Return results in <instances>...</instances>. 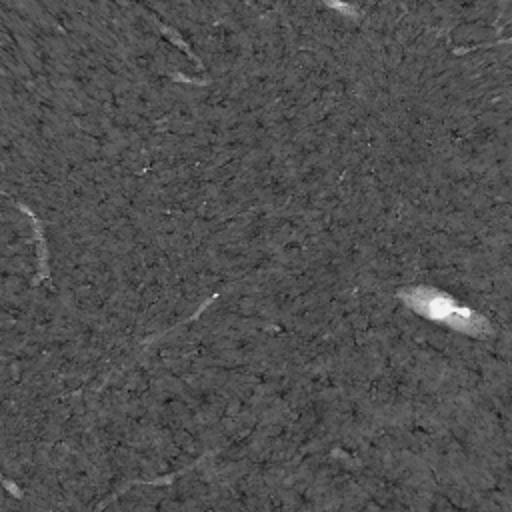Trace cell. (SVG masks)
Segmentation results:
<instances>
[{
    "instance_id": "obj_1",
    "label": "cell",
    "mask_w": 512,
    "mask_h": 512,
    "mask_svg": "<svg viewBox=\"0 0 512 512\" xmlns=\"http://www.w3.org/2000/svg\"><path fill=\"white\" fill-rule=\"evenodd\" d=\"M398 298L416 314L464 332L474 338H486L492 328L490 322L476 310L456 302L450 294L430 288V286H412L398 292Z\"/></svg>"
}]
</instances>
